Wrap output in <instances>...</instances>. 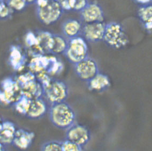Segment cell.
<instances>
[{
  "instance_id": "obj_5",
  "label": "cell",
  "mask_w": 152,
  "mask_h": 151,
  "mask_svg": "<svg viewBox=\"0 0 152 151\" xmlns=\"http://www.w3.org/2000/svg\"><path fill=\"white\" fill-rule=\"evenodd\" d=\"M64 54L69 62L73 65L84 60L88 56L86 41L80 36L68 39Z\"/></svg>"
},
{
  "instance_id": "obj_1",
  "label": "cell",
  "mask_w": 152,
  "mask_h": 151,
  "mask_svg": "<svg viewBox=\"0 0 152 151\" xmlns=\"http://www.w3.org/2000/svg\"><path fill=\"white\" fill-rule=\"evenodd\" d=\"M49 116L52 124L61 129H67L76 121L75 112L65 101L51 104Z\"/></svg>"
},
{
  "instance_id": "obj_3",
  "label": "cell",
  "mask_w": 152,
  "mask_h": 151,
  "mask_svg": "<svg viewBox=\"0 0 152 151\" xmlns=\"http://www.w3.org/2000/svg\"><path fill=\"white\" fill-rule=\"evenodd\" d=\"M103 41L107 46L115 49L124 48L129 43V38L122 25L117 22L106 24Z\"/></svg>"
},
{
  "instance_id": "obj_11",
  "label": "cell",
  "mask_w": 152,
  "mask_h": 151,
  "mask_svg": "<svg viewBox=\"0 0 152 151\" xmlns=\"http://www.w3.org/2000/svg\"><path fill=\"white\" fill-rule=\"evenodd\" d=\"M80 12L81 19L84 23L103 22L104 20L103 9L96 2H88Z\"/></svg>"
},
{
  "instance_id": "obj_9",
  "label": "cell",
  "mask_w": 152,
  "mask_h": 151,
  "mask_svg": "<svg viewBox=\"0 0 152 151\" xmlns=\"http://www.w3.org/2000/svg\"><path fill=\"white\" fill-rule=\"evenodd\" d=\"M106 24L103 22L85 23L82 28L83 38L92 43L103 41Z\"/></svg>"
},
{
  "instance_id": "obj_25",
  "label": "cell",
  "mask_w": 152,
  "mask_h": 151,
  "mask_svg": "<svg viewBox=\"0 0 152 151\" xmlns=\"http://www.w3.org/2000/svg\"><path fill=\"white\" fill-rule=\"evenodd\" d=\"M64 11H71V0H57Z\"/></svg>"
},
{
  "instance_id": "obj_10",
  "label": "cell",
  "mask_w": 152,
  "mask_h": 151,
  "mask_svg": "<svg viewBox=\"0 0 152 151\" xmlns=\"http://www.w3.org/2000/svg\"><path fill=\"white\" fill-rule=\"evenodd\" d=\"M66 139L83 147L89 143L91 134L87 127L75 123L66 129Z\"/></svg>"
},
{
  "instance_id": "obj_23",
  "label": "cell",
  "mask_w": 152,
  "mask_h": 151,
  "mask_svg": "<svg viewBox=\"0 0 152 151\" xmlns=\"http://www.w3.org/2000/svg\"><path fill=\"white\" fill-rule=\"evenodd\" d=\"M62 148L63 151H81L83 150L82 146L66 139L62 142Z\"/></svg>"
},
{
  "instance_id": "obj_8",
  "label": "cell",
  "mask_w": 152,
  "mask_h": 151,
  "mask_svg": "<svg viewBox=\"0 0 152 151\" xmlns=\"http://www.w3.org/2000/svg\"><path fill=\"white\" fill-rule=\"evenodd\" d=\"M74 70L77 76L85 82L90 81L99 72L97 62L88 56L75 64Z\"/></svg>"
},
{
  "instance_id": "obj_22",
  "label": "cell",
  "mask_w": 152,
  "mask_h": 151,
  "mask_svg": "<svg viewBox=\"0 0 152 151\" xmlns=\"http://www.w3.org/2000/svg\"><path fill=\"white\" fill-rule=\"evenodd\" d=\"M42 151H62V142L51 140L44 143L41 146Z\"/></svg>"
},
{
  "instance_id": "obj_6",
  "label": "cell",
  "mask_w": 152,
  "mask_h": 151,
  "mask_svg": "<svg viewBox=\"0 0 152 151\" xmlns=\"http://www.w3.org/2000/svg\"><path fill=\"white\" fill-rule=\"evenodd\" d=\"M16 80L22 94L31 99L43 97V88L36 76L31 71L19 76Z\"/></svg>"
},
{
  "instance_id": "obj_30",
  "label": "cell",
  "mask_w": 152,
  "mask_h": 151,
  "mask_svg": "<svg viewBox=\"0 0 152 151\" xmlns=\"http://www.w3.org/2000/svg\"><path fill=\"white\" fill-rule=\"evenodd\" d=\"M5 146H6L5 145H4L2 143L0 142V151H3L6 150Z\"/></svg>"
},
{
  "instance_id": "obj_12",
  "label": "cell",
  "mask_w": 152,
  "mask_h": 151,
  "mask_svg": "<svg viewBox=\"0 0 152 151\" xmlns=\"http://www.w3.org/2000/svg\"><path fill=\"white\" fill-rule=\"evenodd\" d=\"M47 102L43 97L32 99L26 116L31 120H38L43 118L48 110Z\"/></svg>"
},
{
  "instance_id": "obj_18",
  "label": "cell",
  "mask_w": 152,
  "mask_h": 151,
  "mask_svg": "<svg viewBox=\"0 0 152 151\" xmlns=\"http://www.w3.org/2000/svg\"><path fill=\"white\" fill-rule=\"evenodd\" d=\"M68 44V40L61 35L53 34L49 46V54L57 55L62 54L65 52Z\"/></svg>"
},
{
  "instance_id": "obj_17",
  "label": "cell",
  "mask_w": 152,
  "mask_h": 151,
  "mask_svg": "<svg viewBox=\"0 0 152 151\" xmlns=\"http://www.w3.org/2000/svg\"><path fill=\"white\" fill-rule=\"evenodd\" d=\"M15 124L10 121L2 123V128L0 131V142L5 145L12 144L16 131Z\"/></svg>"
},
{
  "instance_id": "obj_4",
  "label": "cell",
  "mask_w": 152,
  "mask_h": 151,
  "mask_svg": "<svg viewBox=\"0 0 152 151\" xmlns=\"http://www.w3.org/2000/svg\"><path fill=\"white\" fill-rule=\"evenodd\" d=\"M43 97L50 105L64 102L68 96V87L64 81L53 78L42 86Z\"/></svg>"
},
{
  "instance_id": "obj_21",
  "label": "cell",
  "mask_w": 152,
  "mask_h": 151,
  "mask_svg": "<svg viewBox=\"0 0 152 151\" xmlns=\"http://www.w3.org/2000/svg\"><path fill=\"white\" fill-rule=\"evenodd\" d=\"M6 3L12 12L23 11L27 6L24 0H7Z\"/></svg>"
},
{
  "instance_id": "obj_31",
  "label": "cell",
  "mask_w": 152,
  "mask_h": 151,
  "mask_svg": "<svg viewBox=\"0 0 152 151\" xmlns=\"http://www.w3.org/2000/svg\"><path fill=\"white\" fill-rule=\"evenodd\" d=\"M2 123H3V121L2 119L1 118V117L0 116V131L2 129Z\"/></svg>"
},
{
  "instance_id": "obj_7",
  "label": "cell",
  "mask_w": 152,
  "mask_h": 151,
  "mask_svg": "<svg viewBox=\"0 0 152 151\" xmlns=\"http://www.w3.org/2000/svg\"><path fill=\"white\" fill-rule=\"evenodd\" d=\"M22 94L16 80L11 78L4 79L1 83L0 102L5 105L14 104Z\"/></svg>"
},
{
  "instance_id": "obj_26",
  "label": "cell",
  "mask_w": 152,
  "mask_h": 151,
  "mask_svg": "<svg viewBox=\"0 0 152 151\" xmlns=\"http://www.w3.org/2000/svg\"><path fill=\"white\" fill-rule=\"evenodd\" d=\"M144 28L147 30H152V22L144 23Z\"/></svg>"
},
{
  "instance_id": "obj_16",
  "label": "cell",
  "mask_w": 152,
  "mask_h": 151,
  "mask_svg": "<svg viewBox=\"0 0 152 151\" xmlns=\"http://www.w3.org/2000/svg\"><path fill=\"white\" fill-rule=\"evenodd\" d=\"M83 25L78 20L69 19L65 20L62 25V30L68 39L79 36L82 34Z\"/></svg>"
},
{
  "instance_id": "obj_29",
  "label": "cell",
  "mask_w": 152,
  "mask_h": 151,
  "mask_svg": "<svg viewBox=\"0 0 152 151\" xmlns=\"http://www.w3.org/2000/svg\"><path fill=\"white\" fill-rule=\"evenodd\" d=\"M6 3L4 2V0H0V12L2 10V9H3L4 6L6 5Z\"/></svg>"
},
{
  "instance_id": "obj_19",
  "label": "cell",
  "mask_w": 152,
  "mask_h": 151,
  "mask_svg": "<svg viewBox=\"0 0 152 151\" xmlns=\"http://www.w3.org/2000/svg\"><path fill=\"white\" fill-rule=\"evenodd\" d=\"M31 100L32 99L29 97L22 94L13 104L14 108L18 113L26 116L30 108Z\"/></svg>"
},
{
  "instance_id": "obj_14",
  "label": "cell",
  "mask_w": 152,
  "mask_h": 151,
  "mask_svg": "<svg viewBox=\"0 0 152 151\" xmlns=\"http://www.w3.org/2000/svg\"><path fill=\"white\" fill-rule=\"evenodd\" d=\"M26 62V57L19 46H13L10 49L9 65L16 71L22 70Z\"/></svg>"
},
{
  "instance_id": "obj_20",
  "label": "cell",
  "mask_w": 152,
  "mask_h": 151,
  "mask_svg": "<svg viewBox=\"0 0 152 151\" xmlns=\"http://www.w3.org/2000/svg\"><path fill=\"white\" fill-rule=\"evenodd\" d=\"M139 18L144 23L152 22V4H147L141 7L138 11Z\"/></svg>"
},
{
  "instance_id": "obj_28",
  "label": "cell",
  "mask_w": 152,
  "mask_h": 151,
  "mask_svg": "<svg viewBox=\"0 0 152 151\" xmlns=\"http://www.w3.org/2000/svg\"><path fill=\"white\" fill-rule=\"evenodd\" d=\"M24 1L27 5H29V4H32L36 3L38 0H24Z\"/></svg>"
},
{
  "instance_id": "obj_24",
  "label": "cell",
  "mask_w": 152,
  "mask_h": 151,
  "mask_svg": "<svg viewBox=\"0 0 152 151\" xmlns=\"http://www.w3.org/2000/svg\"><path fill=\"white\" fill-rule=\"evenodd\" d=\"M88 3L87 0H71V11L80 12Z\"/></svg>"
},
{
  "instance_id": "obj_13",
  "label": "cell",
  "mask_w": 152,
  "mask_h": 151,
  "mask_svg": "<svg viewBox=\"0 0 152 151\" xmlns=\"http://www.w3.org/2000/svg\"><path fill=\"white\" fill-rule=\"evenodd\" d=\"M34 138V132L24 129H17L12 145L18 149L25 150L30 148Z\"/></svg>"
},
{
  "instance_id": "obj_27",
  "label": "cell",
  "mask_w": 152,
  "mask_h": 151,
  "mask_svg": "<svg viewBox=\"0 0 152 151\" xmlns=\"http://www.w3.org/2000/svg\"><path fill=\"white\" fill-rule=\"evenodd\" d=\"M137 3L141 4L142 5L147 4L150 3V2L152 1V0H134Z\"/></svg>"
},
{
  "instance_id": "obj_2",
  "label": "cell",
  "mask_w": 152,
  "mask_h": 151,
  "mask_svg": "<svg viewBox=\"0 0 152 151\" xmlns=\"http://www.w3.org/2000/svg\"><path fill=\"white\" fill-rule=\"evenodd\" d=\"M37 15L38 19L46 25L53 24L61 18L63 10L57 0H38Z\"/></svg>"
},
{
  "instance_id": "obj_15",
  "label": "cell",
  "mask_w": 152,
  "mask_h": 151,
  "mask_svg": "<svg viewBox=\"0 0 152 151\" xmlns=\"http://www.w3.org/2000/svg\"><path fill=\"white\" fill-rule=\"evenodd\" d=\"M87 82L88 88L93 91H104L108 89L111 85L108 76L100 72Z\"/></svg>"
}]
</instances>
